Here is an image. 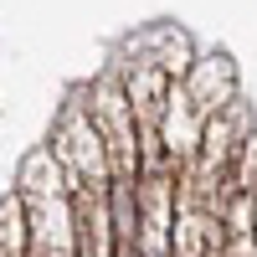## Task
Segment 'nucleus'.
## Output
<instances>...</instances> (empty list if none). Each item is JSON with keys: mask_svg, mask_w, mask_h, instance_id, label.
I'll list each match as a JSON object with an SVG mask.
<instances>
[{"mask_svg": "<svg viewBox=\"0 0 257 257\" xmlns=\"http://www.w3.org/2000/svg\"><path fill=\"white\" fill-rule=\"evenodd\" d=\"M47 155L57 160L62 180H67V196L72 190H103L113 180L108 149H103V139H98V128H93V118H88L82 103H67V113L57 118V134H52Z\"/></svg>", "mask_w": 257, "mask_h": 257, "instance_id": "1", "label": "nucleus"}, {"mask_svg": "<svg viewBox=\"0 0 257 257\" xmlns=\"http://www.w3.org/2000/svg\"><path fill=\"white\" fill-rule=\"evenodd\" d=\"M82 108H88L103 149H108L113 175H139V170H144V144H139L134 108H128V98H123V82L118 77H103L93 88V103H82Z\"/></svg>", "mask_w": 257, "mask_h": 257, "instance_id": "2", "label": "nucleus"}, {"mask_svg": "<svg viewBox=\"0 0 257 257\" xmlns=\"http://www.w3.org/2000/svg\"><path fill=\"white\" fill-rule=\"evenodd\" d=\"M180 93H185V103H190L201 118H211V113H221L226 103L237 98V72H231L226 57H201V62H190V67H185Z\"/></svg>", "mask_w": 257, "mask_h": 257, "instance_id": "3", "label": "nucleus"}, {"mask_svg": "<svg viewBox=\"0 0 257 257\" xmlns=\"http://www.w3.org/2000/svg\"><path fill=\"white\" fill-rule=\"evenodd\" d=\"M170 82H175V77H165L149 57L123 77V98H128V108H134L139 134H155V123H160V113H165V98H170Z\"/></svg>", "mask_w": 257, "mask_h": 257, "instance_id": "4", "label": "nucleus"}, {"mask_svg": "<svg viewBox=\"0 0 257 257\" xmlns=\"http://www.w3.org/2000/svg\"><path fill=\"white\" fill-rule=\"evenodd\" d=\"M0 257H26V206H21V196L0 201Z\"/></svg>", "mask_w": 257, "mask_h": 257, "instance_id": "5", "label": "nucleus"}, {"mask_svg": "<svg viewBox=\"0 0 257 257\" xmlns=\"http://www.w3.org/2000/svg\"><path fill=\"white\" fill-rule=\"evenodd\" d=\"M206 257H221V252H206Z\"/></svg>", "mask_w": 257, "mask_h": 257, "instance_id": "6", "label": "nucleus"}]
</instances>
